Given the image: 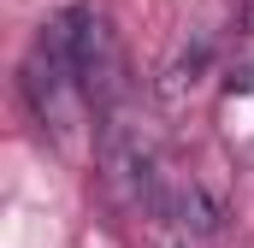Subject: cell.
<instances>
[{
  "label": "cell",
  "instance_id": "6da1fadb",
  "mask_svg": "<svg viewBox=\"0 0 254 248\" xmlns=\"http://www.w3.org/2000/svg\"><path fill=\"white\" fill-rule=\"evenodd\" d=\"M24 101H30V113L42 119V130H54V136H71L77 113L89 107L83 77H77V54H71L65 12L54 24H42L36 48H30V60H24Z\"/></svg>",
  "mask_w": 254,
  "mask_h": 248
},
{
  "label": "cell",
  "instance_id": "7a4b0ae2",
  "mask_svg": "<svg viewBox=\"0 0 254 248\" xmlns=\"http://www.w3.org/2000/svg\"><path fill=\"white\" fill-rule=\"evenodd\" d=\"M166 225H172V237L184 248H195V243H213L219 231H225V213H219V201L207 195V189L195 184H166L160 189V207H154Z\"/></svg>",
  "mask_w": 254,
  "mask_h": 248
}]
</instances>
